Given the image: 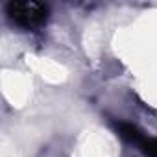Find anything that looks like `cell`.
<instances>
[{"mask_svg":"<svg viewBox=\"0 0 157 157\" xmlns=\"http://www.w3.org/2000/svg\"><path fill=\"white\" fill-rule=\"evenodd\" d=\"M140 148L148 157H157V139H144Z\"/></svg>","mask_w":157,"mask_h":157,"instance_id":"cell-3","label":"cell"},{"mask_svg":"<svg viewBox=\"0 0 157 157\" xmlns=\"http://www.w3.org/2000/svg\"><path fill=\"white\" fill-rule=\"evenodd\" d=\"M117 129H118V133H120V137H124L128 142H133V144H142V140L146 139L144 137V133L137 128V126H133V124H128V122H118L117 124Z\"/></svg>","mask_w":157,"mask_h":157,"instance_id":"cell-2","label":"cell"},{"mask_svg":"<svg viewBox=\"0 0 157 157\" xmlns=\"http://www.w3.org/2000/svg\"><path fill=\"white\" fill-rule=\"evenodd\" d=\"M6 11L17 26L26 30H39L48 21V6L41 2H32V0H26V2L13 0L6 6Z\"/></svg>","mask_w":157,"mask_h":157,"instance_id":"cell-1","label":"cell"}]
</instances>
